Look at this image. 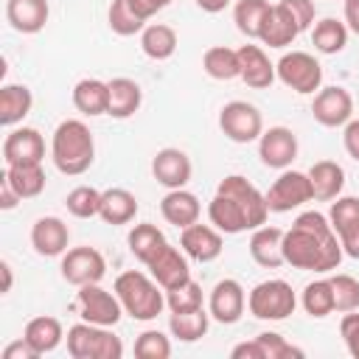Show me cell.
Instances as JSON below:
<instances>
[{
    "instance_id": "51",
    "label": "cell",
    "mask_w": 359,
    "mask_h": 359,
    "mask_svg": "<svg viewBox=\"0 0 359 359\" xmlns=\"http://www.w3.org/2000/svg\"><path fill=\"white\" fill-rule=\"evenodd\" d=\"M339 244H342V252L345 255L359 258V224H353L345 233H339Z\"/></svg>"
},
{
    "instance_id": "19",
    "label": "cell",
    "mask_w": 359,
    "mask_h": 359,
    "mask_svg": "<svg viewBox=\"0 0 359 359\" xmlns=\"http://www.w3.org/2000/svg\"><path fill=\"white\" fill-rule=\"evenodd\" d=\"M297 34H300V28H297L292 11H289L283 3L269 6L266 17H264V22H261L258 39H261L264 45H269V48H283V45H292Z\"/></svg>"
},
{
    "instance_id": "7",
    "label": "cell",
    "mask_w": 359,
    "mask_h": 359,
    "mask_svg": "<svg viewBox=\"0 0 359 359\" xmlns=\"http://www.w3.org/2000/svg\"><path fill=\"white\" fill-rule=\"evenodd\" d=\"M219 126L233 143H250V140L261 137V132H264L261 112L247 101L224 104L222 112H219Z\"/></svg>"
},
{
    "instance_id": "11",
    "label": "cell",
    "mask_w": 359,
    "mask_h": 359,
    "mask_svg": "<svg viewBox=\"0 0 359 359\" xmlns=\"http://www.w3.org/2000/svg\"><path fill=\"white\" fill-rule=\"evenodd\" d=\"M216 194L233 196V199L244 208V213H247V224H250V227H261V224L266 222V213H269V208H266V196H264L252 182H247V177H238V174L224 177V180L219 182Z\"/></svg>"
},
{
    "instance_id": "39",
    "label": "cell",
    "mask_w": 359,
    "mask_h": 359,
    "mask_svg": "<svg viewBox=\"0 0 359 359\" xmlns=\"http://www.w3.org/2000/svg\"><path fill=\"white\" fill-rule=\"evenodd\" d=\"M303 309L311 317H328L334 311V289L331 280H314L303 289Z\"/></svg>"
},
{
    "instance_id": "54",
    "label": "cell",
    "mask_w": 359,
    "mask_h": 359,
    "mask_svg": "<svg viewBox=\"0 0 359 359\" xmlns=\"http://www.w3.org/2000/svg\"><path fill=\"white\" fill-rule=\"evenodd\" d=\"M171 0H129V6L143 17V20H149L151 14H157L160 8H165Z\"/></svg>"
},
{
    "instance_id": "43",
    "label": "cell",
    "mask_w": 359,
    "mask_h": 359,
    "mask_svg": "<svg viewBox=\"0 0 359 359\" xmlns=\"http://www.w3.org/2000/svg\"><path fill=\"white\" fill-rule=\"evenodd\" d=\"M165 306L171 311H194V309H202V286L196 280H188V283L171 289L165 294Z\"/></svg>"
},
{
    "instance_id": "46",
    "label": "cell",
    "mask_w": 359,
    "mask_h": 359,
    "mask_svg": "<svg viewBox=\"0 0 359 359\" xmlns=\"http://www.w3.org/2000/svg\"><path fill=\"white\" fill-rule=\"evenodd\" d=\"M255 339L264 345L266 359H300V356H303L300 348L289 345V342H286L280 334H275V331H264V334H258Z\"/></svg>"
},
{
    "instance_id": "57",
    "label": "cell",
    "mask_w": 359,
    "mask_h": 359,
    "mask_svg": "<svg viewBox=\"0 0 359 359\" xmlns=\"http://www.w3.org/2000/svg\"><path fill=\"white\" fill-rule=\"evenodd\" d=\"M230 0H196V6L202 8V11H210V14H216V11H222L224 6H227Z\"/></svg>"
},
{
    "instance_id": "5",
    "label": "cell",
    "mask_w": 359,
    "mask_h": 359,
    "mask_svg": "<svg viewBox=\"0 0 359 359\" xmlns=\"http://www.w3.org/2000/svg\"><path fill=\"white\" fill-rule=\"evenodd\" d=\"M247 303L258 320H286L294 311L297 297L286 280H264L250 292Z\"/></svg>"
},
{
    "instance_id": "56",
    "label": "cell",
    "mask_w": 359,
    "mask_h": 359,
    "mask_svg": "<svg viewBox=\"0 0 359 359\" xmlns=\"http://www.w3.org/2000/svg\"><path fill=\"white\" fill-rule=\"evenodd\" d=\"M0 275H3L0 292L6 294V292H11V283H14V275H11V264H8V261H0Z\"/></svg>"
},
{
    "instance_id": "48",
    "label": "cell",
    "mask_w": 359,
    "mask_h": 359,
    "mask_svg": "<svg viewBox=\"0 0 359 359\" xmlns=\"http://www.w3.org/2000/svg\"><path fill=\"white\" fill-rule=\"evenodd\" d=\"M280 3L292 11V17H294L300 31H306L311 25V20H314V3L311 0H280Z\"/></svg>"
},
{
    "instance_id": "55",
    "label": "cell",
    "mask_w": 359,
    "mask_h": 359,
    "mask_svg": "<svg viewBox=\"0 0 359 359\" xmlns=\"http://www.w3.org/2000/svg\"><path fill=\"white\" fill-rule=\"evenodd\" d=\"M345 22L353 34H359V0H345Z\"/></svg>"
},
{
    "instance_id": "1",
    "label": "cell",
    "mask_w": 359,
    "mask_h": 359,
    "mask_svg": "<svg viewBox=\"0 0 359 359\" xmlns=\"http://www.w3.org/2000/svg\"><path fill=\"white\" fill-rule=\"evenodd\" d=\"M283 258L297 269L328 272L339 266L342 244L323 213L306 210L294 219L292 230L283 233Z\"/></svg>"
},
{
    "instance_id": "50",
    "label": "cell",
    "mask_w": 359,
    "mask_h": 359,
    "mask_svg": "<svg viewBox=\"0 0 359 359\" xmlns=\"http://www.w3.org/2000/svg\"><path fill=\"white\" fill-rule=\"evenodd\" d=\"M230 356H233V359H266V351H264V345H261L258 339H252V342L236 345V348L230 351Z\"/></svg>"
},
{
    "instance_id": "12",
    "label": "cell",
    "mask_w": 359,
    "mask_h": 359,
    "mask_svg": "<svg viewBox=\"0 0 359 359\" xmlns=\"http://www.w3.org/2000/svg\"><path fill=\"white\" fill-rule=\"evenodd\" d=\"M351 112H353V98L345 87H323L317 95H314V104H311V115L317 123L323 126H342L351 121Z\"/></svg>"
},
{
    "instance_id": "40",
    "label": "cell",
    "mask_w": 359,
    "mask_h": 359,
    "mask_svg": "<svg viewBox=\"0 0 359 359\" xmlns=\"http://www.w3.org/2000/svg\"><path fill=\"white\" fill-rule=\"evenodd\" d=\"M67 210L76 216V219H90V216H98L101 210V191H95L93 185H79L67 194L65 199Z\"/></svg>"
},
{
    "instance_id": "17",
    "label": "cell",
    "mask_w": 359,
    "mask_h": 359,
    "mask_svg": "<svg viewBox=\"0 0 359 359\" xmlns=\"http://www.w3.org/2000/svg\"><path fill=\"white\" fill-rule=\"evenodd\" d=\"M151 174H154V180L160 185H165L171 191L174 188H182L191 180V160L180 149H171V146L168 149H160L154 154V160H151Z\"/></svg>"
},
{
    "instance_id": "35",
    "label": "cell",
    "mask_w": 359,
    "mask_h": 359,
    "mask_svg": "<svg viewBox=\"0 0 359 359\" xmlns=\"http://www.w3.org/2000/svg\"><path fill=\"white\" fill-rule=\"evenodd\" d=\"M6 177L14 185V191L20 194V199H34L42 194L45 188V171L42 163H31V165H6Z\"/></svg>"
},
{
    "instance_id": "33",
    "label": "cell",
    "mask_w": 359,
    "mask_h": 359,
    "mask_svg": "<svg viewBox=\"0 0 359 359\" xmlns=\"http://www.w3.org/2000/svg\"><path fill=\"white\" fill-rule=\"evenodd\" d=\"M208 323H210V314L205 309H194V311H171L168 317V328L177 339L182 342H196L208 334Z\"/></svg>"
},
{
    "instance_id": "20",
    "label": "cell",
    "mask_w": 359,
    "mask_h": 359,
    "mask_svg": "<svg viewBox=\"0 0 359 359\" xmlns=\"http://www.w3.org/2000/svg\"><path fill=\"white\" fill-rule=\"evenodd\" d=\"M67 241H70V230L62 219L56 216H42L34 222L31 227V244L39 255L45 258H53V255H62L67 250Z\"/></svg>"
},
{
    "instance_id": "49",
    "label": "cell",
    "mask_w": 359,
    "mask_h": 359,
    "mask_svg": "<svg viewBox=\"0 0 359 359\" xmlns=\"http://www.w3.org/2000/svg\"><path fill=\"white\" fill-rule=\"evenodd\" d=\"M0 359H39V353L34 351V345L22 337L17 342H8L3 351H0Z\"/></svg>"
},
{
    "instance_id": "26",
    "label": "cell",
    "mask_w": 359,
    "mask_h": 359,
    "mask_svg": "<svg viewBox=\"0 0 359 359\" xmlns=\"http://www.w3.org/2000/svg\"><path fill=\"white\" fill-rule=\"evenodd\" d=\"M109 84V107H107V115L112 118H129L140 109V101H143V93H140V84L132 81V79H112L107 81Z\"/></svg>"
},
{
    "instance_id": "34",
    "label": "cell",
    "mask_w": 359,
    "mask_h": 359,
    "mask_svg": "<svg viewBox=\"0 0 359 359\" xmlns=\"http://www.w3.org/2000/svg\"><path fill=\"white\" fill-rule=\"evenodd\" d=\"M22 337H25V339L34 345V351L42 356V353L53 351V348L62 342V323H59L56 317H34V320H28Z\"/></svg>"
},
{
    "instance_id": "30",
    "label": "cell",
    "mask_w": 359,
    "mask_h": 359,
    "mask_svg": "<svg viewBox=\"0 0 359 359\" xmlns=\"http://www.w3.org/2000/svg\"><path fill=\"white\" fill-rule=\"evenodd\" d=\"M34 95L25 84H6L0 87V126L20 123L31 112Z\"/></svg>"
},
{
    "instance_id": "13",
    "label": "cell",
    "mask_w": 359,
    "mask_h": 359,
    "mask_svg": "<svg viewBox=\"0 0 359 359\" xmlns=\"http://www.w3.org/2000/svg\"><path fill=\"white\" fill-rule=\"evenodd\" d=\"M42 157H45V140L36 129L22 126V129H14L11 135H6V140H3L6 165H31V163H42Z\"/></svg>"
},
{
    "instance_id": "36",
    "label": "cell",
    "mask_w": 359,
    "mask_h": 359,
    "mask_svg": "<svg viewBox=\"0 0 359 359\" xmlns=\"http://www.w3.org/2000/svg\"><path fill=\"white\" fill-rule=\"evenodd\" d=\"M202 67L210 79H219V81H230L238 76V50L233 48H224V45H213L205 50L202 56Z\"/></svg>"
},
{
    "instance_id": "37",
    "label": "cell",
    "mask_w": 359,
    "mask_h": 359,
    "mask_svg": "<svg viewBox=\"0 0 359 359\" xmlns=\"http://www.w3.org/2000/svg\"><path fill=\"white\" fill-rule=\"evenodd\" d=\"M311 45L320 50V53H339L345 45H348V28L345 22L334 20V17H325L314 25L311 31Z\"/></svg>"
},
{
    "instance_id": "22",
    "label": "cell",
    "mask_w": 359,
    "mask_h": 359,
    "mask_svg": "<svg viewBox=\"0 0 359 359\" xmlns=\"http://www.w3.org/2000/svg\"><path fill=\"white\" fill-rule=\"evenodd\" d=\"M250 255L258 266L278 269L283 258V230L280 227H258L250 238Z\"/></svg>"
},
{
    "instance_id": "38",
    "label": "cell",
    "mask_w": 359,
    "mask_h": 359,
    "mask_svg": "<svg viewBox=\"0 0 359 359\" xmlns=\"http://www.w3.org/2000/svg\"><path fill=\"white\" fill-rule=\"evenodd\" d=\"M266 11H269L266 0H238L236 8H233V20H236V25L244 36H258Z\"/></svg>"
},
{
    "instance_id": "32",
    "label": "cell",
    "mask_w": 359,
    "mask_h": 359,
    "mask_svg": "<svg viewBox=\"0 0 359 359\" xmlns=\"http://www.w3.org/2000/svg\"><path fill=\"white\" fill-rule=\"evenodd\" d=\"M140 48L149 59L163 62L177 50V31L171 25H163V22L146 25L143 34H140Z\"/></svg>"
},
{
    "instance_id": "52",
    "label": "cell",
    "mask_w": 359,
    "mask_h": 359,
    "mask_svg": "<svg viewBox=\"0 0 359 359\" xmlns=\"http://www.w3.org/2000/svg\"><path fill=\"white\" fill-rule=\"evenodd\" d=\"M342 140H345V151L359 163V121H348Z\"/></svg>"
},
{
    "instance_id": "4",
    "label": "cell",
    "mask_w": 359,
    "mask_h": 359,
    "mask_svg": "<svg viewBox=\"0 0 359 359\" xmlns=\"http://www.w3.org/2000/svg\"><path fill=\"white\" fill-rule=\"evenodd\" d=\"M67 353L73 359H121L123 345L112 331H107V325H95L84 320L70 325Z\"/></svg>"
},
{
    "instance_id": "53",
    "label": "cell",
    "mask_w": 359,
    "mask_h": 359,
    "mask_svg": "<svg viewBox=\"0 0 359 359\" xmlns=\"http://www.w3.org/2000/svg\"><path fill=\"white\" fill-rule=\"evenodd\" d=\"M17 202H20V194L14 191V185L8 182L6 171H3V174H0V208H3V210H11Z\"/></svg>"
},
{
    "instance_id": "31",
    "label": "cell",
    "mask_w": 359,
    "mask_h": 359,
    "mask_svg": "<svg viewBox=\"0 0 359 359\" xmlns=\"http://www.w3.org/2000/svg\"><path fill=\"white\" fill-rule=\"evenodd\" d=\"M129 252L137 258V261H143V264H149L168 241H165V236H163V230L157 227V224H149V222H143V224H135L132 230H129Z\"/></svg>"
},
{
    "instance_id": "14",
    "label": "cell",
    "mask_w": 359,
    "mask_h": 359,
    "mask_svg": "<svg viewBox=\"0 0 359 359\" xmlns=\"http://www.w3.org/2000/svg\"><path fill=\"white\" fill-rule=\"evenodd\" d=\"M258 154H261L264 165H269V168H286L297 157V135L292 129H286V126H272V129L261 132Z\"/></svg>"
},
{
    "instance_id": "44",
    "label": "cell",
    "mask_w": 359,
    "mask_h": 359,
    "mask_svg": "<svg viewBox=\"0 0 359 359\" xmlns=\"http://www.w3.org/2000/svg\"><path fill=\"white\" fill-rule=\"evenodd\" d=\"M135 356L137 359H168L171 356V342L160 331H143L135 339Z\"/></svg>"
},
{
    "instance_id": "3",
    "label": "cell",
    "mask_w": 359,
    "mask_h": 359,
    "mask_svg": "<svg viewBox=\"0 0 359 359\" xmlns=\"http://www.w3.org/2000/svg\"><path fill=\"white\" fill-rule=\"evenodd\" d=\"M160 283L149 280L143 272L137 269H129V272H121L115 278V294L123 306V311L135 320H154L163 306H165V297L163 292L157 289Z\"/></svg>"
},
{
    "instance_id": "21",
    "label": "cell",
    "mask_w": 359,
    "mask_h": 359,
    "mask_svg": "<svg viewBox=\"0 0 359 359\" xmlns=\"http://www.w3.org/2000/svg\"><path fill=\"white\" fill-rule=\"evenodd\" d=\"M180 244H182V250H185L194 261H202V264L219 258V252H222V236H219L213 227L196 224V222L188 224V227L180 233Z\"/></svg>"
},
{
    "instance_id": "6",
    "label": "cell",
    "mask_w": 359,
    "mask_h": 359,
    "mask_svg": "<svg viewBox=\"0 0 359 359\" xmlns=\"http://www.w3.org/2000/svg\"><path fill=\"white\" fill-rule=\"evenodd\" d=\"M275 73H278V79H280L289 90H294V93H314V90H320V84H323V67H320V62H317L311 53H306V50L283 53L280 62L275 65Z\"/></svg>"
},
{
    "instance_id": "47",
    "label": "cell",
    "mask_w": 359,
    "mask_h": 359,
    "mask_svg": "<svg viewBox=\"0 0 359 359\" xmlns=\"http://www.w3.org/2000/svg\"><path fill=\"white\" fill-rule=\"evenodd\" d=\"M339 334H342V339H345V345H348V353H351L353 359H359V314L345 311V317H342V323H339Z\"/></svg>"
},
{
    "instance_id": "42",
    "label": "cell",
    "mask_w": 359,
    "mask_h": 359,
    "mask_svg": "<svg viewBox=\"0 0 359 359\" xmlns=\"http://www.w3.org/2000/svg\"><path fill=\"white\" fill-rule=\"evenodd\" d=\"M334 289V311H356L359 309V280L351 275H334L331 278Z\"/></svg>"
},
{
    "instance_id": "25",
    "label": "cell",
    "mask_w": 359,
    "mask_h": 359,
    "mask_svg": "<svg viewBox=\"0 0 359 359\" xmlns=\"http://www.w3.org/2000/svg\"><path fill=\"white\" fill-rule=\"evenodd\" d=\"M309 180H311V194L320 202H331L339 196L342 185H345V171L339 163L334 160H320L309 168Z\"/></svg>"
},
{
    "instance_id": "24",
    "label": "cell",
    "mask_w": 359,
    "mask_h": 359,
    "mask_svg": "<svg viewBox=\"0 0 359 359\" xmlns=\"http://www.w3.org/2000/svg\"><path fill=\"white\" fill-rule=\"evenodd\" d=\"M160 213H163V219H165L168 224L185 230L188 224H194V222L199 219V199H196L191 191H185V188H174V191H168V194L163 196Z\"/></svg>"
},
{
    "instance_id": "8",
    "label": "cell",
    "mask_w": 359,
    "mask_h": 359,
    "mask_svg": "<svg viewBox=\"0 0 359 359\" xmlns=\"http://www.w3.org/2000/svg\"><path fill=\"white\" fill-rule=\"evenodd\" d=\"M264 196H266L269 213H286V210H292V208H297V205L314 199V194H311V180H309V174H303V171H283V174L272 182V188H269Z\"/></svg>"
},
{
    "instance_id": "10",
    "label": "cell",
    "mask_w": 359,
    "mask_h": 359,
    "mask_svg": "<svg viewBox=\"0 0 359 359\" xmlns=\"http://www.w3.org/2000/svg\"><path fill=\"white\" fill-rule=\"evenodd\" d=\"M107 272V261L95 247H73L62 258V278L73 286L98 283Z\"/></svg>"
},
{
    "instance_id": "45",
    "label": "cell",
    "mask_w": 359,
    "mask_h": 359,
    "mask_svg": "<svg viewBox=\"0 0 359 359\" xmlns=\"http://www.w3.org/2000/svg\"><path fill=\"white\" fill-rule=\"evenodd\" d=\"M328 222L334 227V233H345L348 227L359 224V199L356 196H342L331 205V213H328Z\"/></svg>"
},
{
    "instance_id": "2",
    "label": "cell",
    "mask_w": 359,
    "mask_h": 359,
    "mask_svg": "<svg viewBox=\"0 0 359 359\" xmlns=\"http://www.w3.org/2000/svg\"><path fill=\"white\" fill-rule=\"evenodd\" d=\"M50 154L62 174H67V177L84 174L95 160V140H93V132L87 129V123L76 121V118L62 121L53 132Z\"/></svg>"
},
{
    "instance_id": "16",
    "label": "cell",
    "mask_w": 359,
    "mask_h": 359,
    "mask_svg": "<svg viewBox=\"0 0 359 359\" xmlns=\"http://www.w3.org/2000/svg\"><path fill=\"white\" fill-rule=\"evenodd\" d=\"M238 76L252 90H266L275 81V65L258 45H241L238 48Z\"/></svg>"
},
{
    "instance_id": "23",
    "label": "cell",
    "mask_w": 359,
    "mask_h": 359,
    "mask_svg": "<svg viewBox=\"0 0 359 359\" xmlns=\"http://www.w3.org/2000/svg\"><path fill=\"white\" fill-rule=\"evenodd\" d=\"M6 17L14 31L20 34H36L48 22V0H8Z\"/></svg>"
},
{
    "instance_id": "29",
    "label": "cell",
    "mask_w": 359,
    "mask_h": 359,
    "mask_svg": "<svg viewBox=\"0 0 359 359\" xmlns=\"http://www.w3.org/2000/svg\"><path fill=\"white\" fill-rule=\"evenodd\" d=\"M73 104L84 115H104L109 107V84L98 79H81L73 87Z\"/></svg>"
},
{
    "instance_id": "9",
    "label": "cell",
    "mask_w": 359,
    "mask_h": 359,
    "mask_svg": "<svg viewBox=\"0 0 359 359\" xmlns=\"http://www.w3.org/2000/svg\"><path fill=\"white\" fill-rule=\"evenodd\" d=\"M76 309L79 314L87 320V323H95V325H115L121 320V300L118 294L112 297L109 292H104L98 283H87V286H79V294H76Z\"/></svg>"
},
{
    "instance_id": "28",
    "label": "cell",
    "mask_w": 359,
    "mask_h": 359,
    "mask_svg": "<svg viewBox=\"0 0 359 359\" xmlns=\"http://www.w3.org/2000/svg\"><path fill=\"white\" fill-rule=\"evenodd\" d=\"M137 213V199L126 188H109L101 194V210L98 216L107 224H129Z\"/></svg>"
},
{
    "instance_id": "41",
    "label": "cell",
    "mask_w": 359,
    "mask_h": 359,
    "mask_svg": "<svg viewBox=\"0 0 359 359\" xmlns=\"http://www.w3.org/2000/svg\"><path fill=\"white\" fill-rule=\"evenodd\" d=\"M143 17L129 6V0H112L109 6V28L118 34V36H132L143 28Z\"/></svg>"
},
{
    "instance_id": "27",
    "label": "cell",
    "mask_w": 359,
    "mask_h": 359,
    "mask_svg": "<svg viewBox=\"0 0 359 359\" xmlns=\"http://www.w3.org/2000/svg\"><path fill=\"white\" fill-rule=\"evenodd\" d=\"M208 216H210V224H216L222 233H241L247 230V213L244 208L233 199V196H224V194H216L208 205Z\"/></svg>"
},
{
    "instance_id": "18",
    "label": "cell",
    "mask_w": 359,
    "mask_h": 359,
    "mask_svg": "<svg viewBox=\"0 0 359 359\" xmlns=\"http://www.w3.org/2000/svg\"><path fill=\"white\" fill-rule=\"evenodd\" d=\"M208 309H210V317H216L224 325L238 323V317L244 314V289H241V283L230 280V278L219 280L210 292V306Z\"/></svg>"
},
{
    "instance_id": "15",
    "label": "cell",
    "mask_w": 359,
    "mask_h": 359,
    "mask_svg": "<svg viewBox=\"0 0 359 359\" xmlns=\"http://www.w3.org/2000/svg\"><path fill=\"white\" fill-rule=\"evenodd\" d=\"M146 266L151 269V278H154V280L160 283V289H165V292H171V289H177V286H182V283L191 280V269H188L185 255H182L177 247H171V244H165Z\"/></svg>"
}]
</instances>
